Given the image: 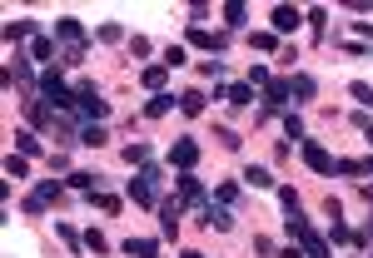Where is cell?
<instances>
[{
	"instance_id": "1",
	"label": "cell",
	"mask_w": 373,
	"mask_h": 258,
	"mask_svg": "<svg viewBox=\"0 0 373 258\" xmlns=\"http://www.w3.org/2000/svg\"><path fill=\"white\" fill-rule=\"evenodd\" d=\"M40 99H45L55 115H70V110H75V90H70V84L60 80L55 70H45V75H40Z\"/></svg>"
},
{
	"instance_id": "2",
	"label": "cell",
	"mask_w": 373,
	"mask_h": 258,
	"mask_svg": "<svg viewBox=\"0 0 373 258\" xmlns=\"http://www.w3.org/2000/svg\"><path fill=\"white\" fill-rule=\"evenodd\" d=\"M75 110H80V115H85V119H95V124H100V119H105V115H110V104H105V99H100V90H95V84H90V80H80V84H75Z\"/></svg>"
},
{
	"instance_id": "3",
	"label": "cell",
	"mask_w": 373,
	"mask_h": 258,
	"mask_svg": "<svg viewBox=\"0 0 373 258\" xmlns=\"http://www.w3.org/2000/svg\"><path fill=\"white\" fill-rule=\"evenodd\" d=\"M299 154H304V164L314 169V174H334V154H328L319 139H304V144H299Z\"/></svg>"
},
{
	"instance_id": "4",
	"label": "cell",
	"mask_w": 373,
	"mask_h": 258,
	"mask_svg": "<svg viewBox=\"0 0 373 258\" xmlns=\"http://www.w3.org/2000/svg\"><path fill=\"white\" fill-rule=\"evenodd\" d=\"M60 194H65V189H60L55 179H40L35 194L25 199V213H45V204H60Z\"/></svg>"
},
{
	"instance_id": "5",
	"label": "cell",
	"mask_w": 373,
	"mask_h": 258,
	"mask_svg": "<svg viewBox=\"0 0 373 258\" xmlns=\"http://www.w3.org/2000/svg\"><path fill=\"white\" fill-rule=\"evenodd\" d=\"M170 164L179 169V174H190V169L199 164V144H194V139H174V149H170Z\"/></svg>"
},
{
	"instance_id": "6",
	"label": "cell",
	"mask_w": 373,
	"mask_h": 258,
	"mask_svg": "<svg viewBox=\"0 0 373 258\" xmlns=\"http://www.w3.org/2000/svg\"><path fill=\"white\" fill-rule=\"evenodd\" d=\"M184 45H194V50H224V45H229V35H210L204 25H190V35H184Z\"/></svg>"
},
{
	"instance_id": "7",
	"label": "cell",
	"mask_w": 373,
	"mask_h": 258,
	"mask_svg": "<svg viewBox=\"0 0 373 258\" xmlns=\"http://www.w3.org/2000/svg\"><path fill=\"white\" fill-rule=\"evenodd\" d=\"M199 224H204V228H219V233H229V228H234V213L224 209V204H210V209H199Z\"/></svg>"
},
{
	"instance_id": "8",
	"label": "cell",
	"mask_w": 373,
	"mask_h": 258,
	"mask_svg": "<svg viewBox=\"0 0 373 258\" xmlns=\"http://www.w3.org/2000/svg\"><path fill=\"white\" fill-rule=\"evenodd\" d=\"M269 20H274V35H294V30L304 25V15H299L294 5H274V15H269Z\"/></svg>"
},
{
	"instance_id": "9",
	"label": "cell",
	"mask_w": 373,
	"mask_h": 258,
	"mask_svg": "<svg viewBox=\"0 0 373 258\" xmlns=\"http://www.w3.org/2000/svg\"><path fill=\"white\" fill-rule=\"evenodd\" d=\"M174 184H179V204H194V209H210V204H204V184H199L194 174H179Z\"/></svg>"
},
{
	"instance_id": "10",
	"label": "cell",
	"mask_w": 373,
	"mask_h": 258,
	"mask_svg": "<svg viewBox=\"0 0 373 258\" xmlns=\"http://www.w3.org/2000/svg\"><path fill=\"white\" fill-rule=\"evenodd\" d=\"M179 219H184V204H179V199H164V204H159V228L170 233V239L179 233Z\"/></svg>"
},
{
	"instance_id": "11",
	"label": "cell",
	"mask_w": 373,
	"mask_h": 258,
	"mask_svg": "<svg viewBox=\"0 0 373 258\" xmlns=\"http://www.w3.org/2000/svg\"><path fill=\"white\" fill-rule=\"evenodd\" d=\"M55 35L65 40V45H85V25H80L75 15H60V20H55Z\"/></svg>"
},
{
	"instance_id": "12",
	"label": "cell",
	"mask_w": 373,
	"mask_h": 258,
	"mask_svg": "<svg viewBox=\"0 0 373 258\" xmlns=\"http://www.w3.org/2000/svg\"><path fill=\"white\" fill-rule=\"evenodd\" d=\"M164 80H170V64H144V70H139V84L150 95H164Z\"/></svg>"
},
{
	"instance_id": "13",
	"label": "cell",
	"mask_w": 373,
	"mask_h": 258,
	"mask_svg": "<svg viewBox=\"0 0 373 258\" xmlns=\"http://www.w3.org/2000/svg\"><path fill=\"white\" fill-rule=\"evenodd\" d=\"M130 199H135L139 209H159V199H155V184H150V179H130Z\"/></svg>"
},
{
	"instance_id": "14",
	"label": "cell",
	"mask_w": 373,
	"mask_h": 258,
	"mask_svg": "<svg viewBox=\"0 0 373 258\" xmlns=\"http://www.w3.org/2000/svg\"><path fill=\"white\" fill-rule=\"evenodd\" d=\"M289 95H294V84H289V80H274V84L264 90V104H269V110H284Z\"/></svg>"
},
{
	"instance_id": "15",
	"label": "cell",
	"mask_w": 373,
	"mask_h": 258,
	"mask_svg": "<svg viewBox=\"0 0 373 258\" xmlns=\"http://www.w3.org/2000/svg\"><path fill=\"white\" fill-rule=\"evenodd\" d=\"M239 179H244L249 189H279V179H274V174H269V169H259V164H249V169H244V174H239Z\"/></svg>"
},
{
	"instance_id": "16",
	"label": "cell",
	"mask_w": 373,
	"mask_h": 258,
	"mask_svg": "<svg viewBox=\"0 0 373 258\" xmlns=\"http://www.w3.org/2000/svg\"><path fill=\"white\" fill-rule=\"evenodd\" d=\"M179 115H184V119H199V115H204V90H184V95H179Z\"/></svg>"
},
{
	"instance_id": "17",
	"label": "cell",
	"mask_w": 373,
	"mask_h": 258,
	"mask_svg": "<svg viewBox=\"0 0 373 258\" xmlns=\"http://www.w3.org/2000/svg\"><path fill=\"white\" fill-rule=\"evenodd\" d=\"M170 110H179V95H155L150 104H144V115H150V119H164Z\"/></svg>"
},
{
	"instance_id": "18",
	"label": "cell",
	"mask_w": 373,
	"mask_h": 258,
	"mask_svg": "<svg viewBox=\"0 0 373 258\" xmlns=\"http://www.w3.org/2000/svg\"><path fill=\"white\" fill-rule=\"evenodd\" d=\"M20 40H35V20H10L5 25V45H20Z\"/></svg>"
},
{
	"instance_id": "19",
	"label": "cell",
	"mask_w": 373,
	"mask_h": 258,
	"mask_svg": "<svg viewBox=\"0 0 373 258\" xmlns=\"http://www.w3.org/2000/svg\"><path fill=\"white\" fill-rule=\"evenodd\" d=\"M30 60L55 64V40H50V35H35V40H30Z\"/></svg>"
},
{
	"instance_id": "20",
	"label": "cell",
	"mask_w": 373,
	"mask_h": 258,
	"mask_svg": "<svg viewBox=\"0 0 373 258\" xmlns=\"http://www.w3.org/2000/svg\"><path fill=\"white\" fill-rule=\"evenodd\" d=\"M124 253L130 258H159V244L155 239H124Z\"/></svg>"
},
{
	"instance_id": "21",
	"label": "cell",
	"mask_w": 373,
	"mask_h": 258,
	"mask_svg": "<svg viewBox=\"0 0 373 258\" xmlns=\"http://www.w3.org/2000/svg\"><path fill=\"white\" fill-rule=\"evenodd\" d=\"M15 154H40V134H35V129H20V134H15Z\"/></svg>"
},
{
	"instance_id": "22",
	"label": "cell",
	"mask_w": 373,
	"mask_h": 258,
	"mask_svg": "<svg viewBox=\"0 0 373 258\" xmlns=\"http://www.w3.org/2000/svg\"><path fill=\"white\" fill-rule=\"evenodd\" d=\"M224 104H234V110H249V104H254V90H249V84H234V90H224Z\"/></svg>"
},
{
	"instance_id": "23",
	"label": "cell",
	"mask_w": 373,
	"mask_h": 258,
	"mask_svg": "<svg viewBox=\"0 0 373 258\" xmlns=\"http://www.w3.org/2000/svg\"><path fill=\"white\" fill-rule=\"evenodd\" d=\"M348 95L359 99V110H363V115L373 110V84H368V80H354V84H348Z\"/></svg>"
},
{
	"instance_id": "24",
	"label": "cell",
	"mask_w": 373,
	"mask_h": 258,
	"mask_svg": "<svg viewBox=\"0 0 373 258\" xmlns=\"http://www.w3.org/2000/svg\"><path fill=\"white\" fill-rule=\"evenodd\" d=\"M289 84H294V95H299V99H314V95H319V84H314V75H304V70H299L294 80H289Z\"/></svg>"
},
{
	"instance_id": "25",
	"label": "cell",
	"mask_w": 373,
	"mask_h": 258,
	"mask_svg": "<svg viewBox=\"0 0 373 258\" xmlns=\"http://www.w3.org/2000/svg\"><path fill=\"white\" fill-rule=\"evenodd\" d=\"M249 45L254 50H279V35L274 30H249Z\"/></svg>"
},
{
	"instance_id": "26",
	"label": "cell",
	"mask_w": 373,
	"mask_h": 258,
	"mask_svg": "<svg viewBox=\"0 0 373 258\" xmlns=\"http://www.w3.org/2000/svg\"><path fill=\"white\" fill-rule=\"evenodd\" d=\"M55 239L65 244V248H85V239H80V233H75L70 224H60V219H55Z\"/></svg>"
},
{
	"instance_id": "27",
	"label": "cell",
	"mask_w": 373,
	"mask_h": 258,
	"mask_svg": "<svg viewBox=\"0 0 373 258\" xmlns=\"http://www.w3.org/2000/svg\"><path fill=\"white\" fill-rule=\"evenodd\" d=\"M244 5H239V0H229V5H224V25H229V30H244Z\"/></svg>"
},
{
	"instance_id": "28",
	"label": "cell",
	"mask_w": 373,
	"mask_h": 258,
	"mask_svg": "<svg viewBox=\"0 0 373 258\" xmlns=\"http://www.w3.org/2000/svg\"><path fill=\"white\" fill-rule=\"evenodd\" d=\"M5 174H10V179H30V159H25V154H10V159H5Z\"/></svg>"
},
{
	"instance_id": "29",
	"label": "cell",
	"mask_w": 373,
	"mask_h": 258,
	"mask_svg": "<svg viewBox=\"0 0 373 258\" xmlns=\"http://www.w3.org/2000/svg\"><path fill=\"white\" fill-rule=\"evenodd\" d=\"M304 20H308V30H314V35L324 40V30H328V10H324V5H314V10L304 15Z\"/></svg>"
},
{
	"instance_id": "30",
	"label": "cell",
	"mask_w": 373,
	"mask_h": 258,
	"mask_svg": "<svg viewBox=\"0 0 373 258\" xmlns=\"http://www.w3.org/2000/svg\"><path fill=\"white\" fill-rule=\"evenodd\" d=\"M90 204H95V209H105V213H120V209H124L115 194H100V189H90Z\"/></svg>"
},
{
	"instance_id": "31",
	"label": "cell",
	"mask_w": 373,
	"mask_h": 258,
	"mask_svg": "<svg viewBox=\"0 0 373 258\" xmlns=\"http://www.w3.org/2000/svg\"><path fill=\"white\" fill-rule=\"evenodd\" d=\"M124 164H150V144H124Z\"/></svg>"
},
{
	"instance_id": "32",
	"label": "cell",
	"mask_w": 373,
	"mask_h": 258,
	"mask_svg": "<svg viewBox=\"0 0 373 258\" xmlns=\"http://www.w3.org/2000/svg\"><path fill=\"white\" fill-rule=\"evenodd\" d=\"M354 239H359V233H348V224H343V219L328 224V244H354Z\"/></svg>"
},
{
	"instance_id": "33",
	"label": "cell",
	"mask_w": 373,
	"mask_h": 258,
	"mask_svg": "<svg viewBox=\"0 0 373 258\" xmlns=\"http://www.w3.org/2000/svg\"><path fill=\"white\" fill-rule=\"evenodd\" d=\"M80 144L100 149V144H105V129H100V124H85V129H80Z\"/></svg>"
},
{
	"instance_id": "34",
	"label": "cell",
	"mask_w": 373,
	"mask_h": 258,
	"mask_svg": "<svg viewBox=\"0 0 373 258\" xmlns=\"http://www.w3.org/2000/svg\"><path fill=\"white\" fill-rule=\"evenodd\" d=\"M184 60H190V50H184V45H170V50H164V60H159V64H170V70H179Z\"/></svg>"
},
{
	"instance_id": "35",
	"label": "cell",
	"mask_w": 373,
	"mask_h": 258,
	"mask_svg": "<svg viewBox=\"0 0 373 258\" xmlns=\"http://www.w3.org/2000/svg\"><path fill=\"white\" fill-rule=\"evenodd\" d=\"M254 84H264V90H269V84H274V75H269L264 64H249V90H254Z\"/></svg>"
},
{
	"instance_id": "36",
	"label": "cell",
	"mask_w": 373,
	"mask_h": 258,
	"mask_svg": "<svg viewBox=\"0 0 373 258\" xmlns=\"http://www.w3.org/2000/svg\"><path fill=\"white\" fill-rule=\"evenodd\" d=\"M214 139H219L224 149H239V144H244V139L234 134V129H229V124H219V129H214Z\"/></svg>"
},
{
	"instance_id": "37",
	"label": "cell",
	"mask_w": 373,
	"mask_h": 258,
	"mask_svg": "<svg viewBox=\"0 0 373 258\" xmlns=\"http://www.w3.org/2000/svg\"><path fill=\"white\" fill-rule=\"evenodd\" d=\"M95 40H105V45H120L124 30H120V25H100V30H95Z\"/></svg>"
},
{
	"instance_id": "38",
	"label": "cell",
	"mask_w": 373,
	"mask_h": 258,
	"mask_svg": "<svg viewBox=\"0 0 373 258\" xmlns=\"http://www.w3.org/2000/svg\"><path fill=\"white\" fill-rule=\"evenodd\" d=\"M214 199H219L224 209H229V204L239 199V184H219V189H214Z\"/></svg>"
},
{
	"instance_id": "39",
	"label": "cell",
	"mask_w": 373,
	"mask_h": 258,
	"mask_svg": "<svg viewBox=\"0 0 373 258\" xmlns=\"http://www.w3.org/2000/svg\"><path fill=\"white\" fill-rule=\"evenodd\" d=\"M199 75H204V80H224V60H204Z\"/></svg>"
},
{
	"instance_id": "40",
	"label": "cell",
	"mask_w": 373,
	"mask_h": 258,
	"mask_svg": "<svg viewBox=\"0 0 373 258\" xmlns=\"http://www.w3.org/2000/svg\"><path fill=\"white\" fill-rule=\"evenodd\" d=\"M85 248H90V253H105L110 244H105V233H100V228H90V233H85Z\"/></svg>"
},
{
	"instance_id": "41",
	"label": "cell",
	"mask_w": 373,
	"mask_h": 258,
	"mask_svg": "<svg viewBox=\"0 0 373 258\" xmlns=\"http://www.w3.org/2000/svg\"><path fill=\"white\" fill-rule=\"evenodd\" d=\"M60 64H85V45H65V55H60Z\"/></svg>"
},
{
	"instance_id": "42",
	"label": "cell",
	"mask_w": 373,
	"mask_h": 258,
	"mask_svg": "<svg viewBox=\"0 0 373 258\" xmlns=\"http://www.w3.org/2000/svg\"><path fill=\"white\" fill-rule=\"evenodd\" d=\"M279 204H284L289 213H299V194H294V189H289V184H284V189H279Z\"/></svg>"
},
{
	"instance_id": "43",
	"label": "cell",
	"mask_w": 373,
	"mask_h": 258,
	"mask_svg": "<svg viewBox=\"0 0 373 258\" xmlns=\"http://www.w3.org/2000/svg\"><path fill=\"white\" fill-rule=\"evenodd\" d=\"M284 129H289V139H304V119L299 115H284Z\"/></svg>"
},
{
	"instance_id": "44",
	"label": "cell",
	"mask_w": 373,
	"mask_h": 258,
	"mask_svg": "<svg viewBox=\"0 0 373 258\" xmlns=\"http://www.w3.org/2000/svg\"><path fill=\"white\" fill-rule=\"evenodd\" d=\"M279 258H308V253H304V248H299V244H289V248H284V253H279Z\"/></svg>"
},
{
	"instance_id": "45",
	"label": "cell",
	"mask_w": 373,
	"mask_h": 258,
	"mask_svg": "<svg viewBox=\"0 0 373 258\" xmlns=\"http://www.w3.org/2000/svg\"><path fill=\"white\" fill-rule=\"evenodd\" d=\"M363 204H368V209H373V184H363Z\"/></svg>"
},
{
	"instance_id": "46",
	"label": "cell",
	"mask_w": 373,
	"mask_h": 258,
	"mask_svg": "<svg viewBox=\"0 0 373 258\" xmlns=\"http://www.w3.org/2000/svg\"><path fill=\"white\" fill-rule=\"evenodd\" d=\"M179 258H204V253H199V248H184V253H179Z\"/></svg>"
},
{
	"instance_id": "47",
	"label": "cell",
	"mask_w": 373,
	"mask_h": 258,
	"mask_svg": "<svg viewBox=\"0 0 373 258\" xmlns=\"http://www.w3.org/2000/svg\"><path fill=\"white\" fill-rule=\"evenodd\" d=\"M363 139H368V144H373V124H368V129H363Z\"/></svg>"
}]
</instances>
